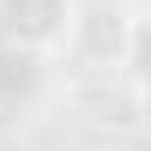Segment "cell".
Wrapping results in <instances>:
<instances>
[{
	"label": "cell",
	"mask_w": 151,
	"mask_h": 151,
	"mask_svg": "<svg viewBox=\"0 0 151 151\" xmlns=\"http://www.w3.org/2000/svg\"><path fill=\"white\" fill-rule=\"evenodd\" d=\"M133 30H139V18H133L121 0H91V6L73 12L67 55L79 60V67H127V55H133Z\"/></svg>",
	"instance_id": "6da1fadb"
},
{
	"label": "cell",
	"mask_w": 151,
	"mask_h": 151,
	"mask_svg": "<svg viewBox=\"0 0 151 151\" xmlns=\"http://www.w3.org/2000/svg\"><path fill=\"white\" fill-rule=\"evenodd\" d=\"M73 12H79V0H0V42L55 55V48H67Z\"/></svg>",
	"instance_id": "7a4b0ae2"
},
{
	"label": "cell",
	"mask_w": 151,
	"mask_h": 151,
	"mask_svg": "<svg viewBox=\"0 0 151 151\" xmlns=\"http://www.w3.org/2000/svg\"><path fill=\"white\" fill-rule=\"evenodd\" d=\"M42 85V55L0 42V109H24Z\"/></svg>",
	"instance_id": "3957f363"
},
{
	"label": "cell",
	"mask_w": 151,
	"mask_h": 151,
	"mask_svg": "<svg viewBox=\"0 0 151 151\" xmlns=\"http://www.w3.org/2000/svg\"><path fill=\"white\" fill-rule=\"evenodd\" d=\"M133 109H139V133L151 139V79H139V91H133Z\"/></svg>",
	"instance_id": "277c9868"
}]
</instances>
